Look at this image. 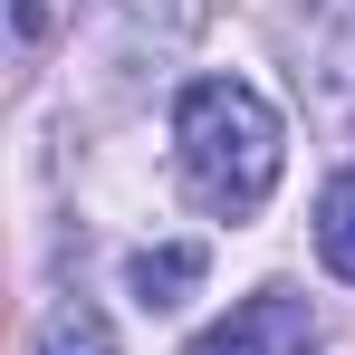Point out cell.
I'll list each match as a JSON object with an SVG mask.
<instances>
[{"instance_id": "cell-1", "label": "cell", "mask_w": 355, "mask_h": 355, "mask_svg": "<svg viewBox=\"0 0 355 355\" xmlns=\"http://www.w3.org/2000/svg\"><path fill=\"white\" fill-rule=\"evenodd\" d=\"M173 164H182V192L211 221H250L279 192L288 125H279V106L250 77H192L173 96Z\"/></svg>"}, {"instance_id": "cell-2", "label": "cell", "mask_w": 355, "mask_h": 355, "mask_svg": "<svg viewBox=\"0 0 355 355\" xmlns=\"http://www.w3.org/2000/svg\"><path fill=\"white\" fill-rule=\"evenodd\" d=\"M182 355H327L317 346V317L297 288H250L231 317H211Z\"/></svg>"}, {"instance_id": "cell-3", "label": "cell", "mask_w": 355, "mask_h": 355, "mask_svg": "<svg viewBox=\"0 0 355 355\" xmlns=\"http://www.w3.org/2000/svg\"><path fill=\"white\" fill-rule=\"evenodd\" d=\"M87 19L106 29V49H116L125 67H144V58L192 49L202 19H211V0H87Z\"/></svg>"}, {"instance_id": "cell-4", "label": "cell", "mask_w": 355, "mask_h": 355, "mask_svg": "<svg viewBox=\"0 0 355 355\" xmlns=\"http://www.w3.org/2000/svg\"><path fill=\"white\" fill-rule=\"evenodd\" d=\"M202 240H154V250H135L125 259V297L144 307V317H164V307H182V297L202 288Z\"/></svg>"}, {"instance_id": "cell-5", "label": "cell", "mask_w": 355, "mask_h": 355, "mask_svg": "<svg viewBox=\"0 0 355 355\" xmlns=\"http://www.w3.org/2000/svg\"><path fill=\"white\" fill-rule=\"evenodd\" d=\"M317 259H327V279L355 288V164L327 173V192H317Z\"/></svg>"}, {"instance_id": "cell-6", "label": "cell", "mask_w": 355, "mask_h": 355, "mask_svg": "<svg viewBox=\"0 0 355 355\" xmlns=\"http://www.w3.org/2000/svg\"><path fill=\"white\" fill-rule=\"evenodd\" d=\"M39 355H116V327L87 307V297H58L39 317Z\"/></svg>"}, {"instance_id": "cell-7", "label": "cell", "mask_w": 355, "mask_h": 355, "mask_svg": "<svg viewBox=\"0 0 355 355\" xmlns=\"http://www.w3.org/2000/svg\"><path fill=\"white\" fill-rule=\"evenodd\" d=\"M10 19H19V49H39V29H49V10H39V0H10Z\"/></svg>"}]
</instances>
